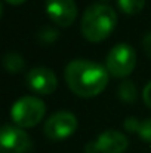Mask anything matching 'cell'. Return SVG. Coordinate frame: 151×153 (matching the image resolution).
<instances>
[{"instance_id":"cell-1","label":"cell","mask_w":151,"mask_h":153,"mask_svg":"<svg viewBox=\"0 0 151 153\" xmlns=\"http://www.w3.org/2000/svg\"><path fill=\"white\" fill-rule=\"evenodd\" d=\"M108 70L91 59H73L67 64L64 77L71 92L82 98L101 94L108 83Z\"/></svg>"},{"instance_id":"cell-2","label":"cell","mask_w":151,"mask_h":153,"mask_svg":"<svg viewBox=\"0 0 151 153\" xmlns=\"http://www.w3.org/2000/svg\"><path fill=\"white\" fill-rule=\"evenodd\" d=\"M117 24V13L116 10L104 3L91 4L82 18L80 30L86 40L92 43H99L107 39Z\"/></svg>"},{"instance_id":"cell-3","label":"cell","mask_w":151,"mask_h":153,"mask_svg":"<svg viewBox=\"0 0 151 153\" xmlns=\"http://www.w3.org/2000/svg\"><path fill=\"white\" fill-rule=\"evenodd\" d=\"M46 105L40 98L21 97L10 107V117L19 128H33L45 117Z\"/></svg>"},{"instance_id":"cell-4","label":"cell","mask_w":151,"mask_h":153,"mask_svg":"<svg viewBox=\"0 0 151 153\" xmlns=\"http://www.w3.org/2000/svg\"><path fill=\"white\" fill-rule=\"evenodd\" d=\"M136 65L135 49L126 43H119L113 46L105 58V68L114 77L129 76Z\"/></svg>"},{"instance_id":"cell-5","label":"cell","mask_w":151,"mask_h":153,"mask_svg":"<svg viewBox=\"0 0 151 153\" xmlns=\"http://www.w3.org/2000/svg\"><path fill=\"white\" fill-rule=\"evenodd\" d=\"M77 129V117L67 110H61L48 117L43 126L45 135L50 140H65Z\"/></svg>"},{"instance_id":"cell-6","label":"cell","mask_w":151,"mask_h":153,"mask_svg":"<svg viewBox=\"0 0 151 153\" xmlns=\"http://www.w3.org/2000/svg\"><path fill=\"white\" fill-rule=\"evenodd\" d=\"M33 147L30 135L16 125H3L0 129V153H28Z\"/></svg>"},{"instance_id":"cell-7","label":"cell","mask_w":151,"mask_h":153,"mask_svg":"<svg viewBox=\"0 0 151 153\" xmlns=\"http://www.w3.org/2000/svg\"><path fill=\"white\" fill-rule=\"evenodd\" d=\"M129 147V140L124 134L108 129L101 132L99 135L89 141L85 146L86 153H124Z\"/></svg>"},{"instance_id":"cell-8","label":"cell","mask_w":151,"mask_h":153,"mask_svg":"<svg viewBox=\"0 0 151 153\" xmlns=\"http://www.w3.org/2000/svg\"><path fill=\"white\" fill-rule=\"evenodd\" d=\"M25 82L30 91L36 94H42V95L52 94L58 86V79L55 73L46 67L31 68L25 76Z\"/></svg>"},{"instance_id":"cell-9","label":"cell","mask_w":151,"mask_h":153,"mask_svg":"<svg viewBox=\"0 0 151 153\" xmlns=\"http://www.w3.org/2000/svg\"><path fill=\"white\" fill-rule=\"evenodd\" d=\"M46 13L58 27H70L77 16L74 0H46Z\"/></svg>"},{"instance_id":"cell-10","label":"cell","mask_w":151,"mask_h":153,"mask_svg":"<svg viewBox=\"0 0 151 153\" xmlns=\"http://www.w3.org/2000/svg\"><path fill=\"white\" fill-rule=\"evenodd\" d=\"M124 128L129 132L138 134V137L141 140H144L145 143L151 144V117L144 119V120H139V119H136L133 116L127 117L124 120Z\"/></svg>"},{"instance_id":"cell-11","label":"cell","mask_w":151,"mask_h":153,"mask_svg":"<svg viewBox=\"0 0 151 153\" xmlns=\"http://www.w3.org/2000/svg\"><path fill=\"white\" fill-rule=\"evenodd\" d=\"M117 97L123 102H127V104L135 102L136 98H138L136 85H135L132 80H123V82L119 85V88H117Z\"/></svg>"},{"instance_id":"cell-12","label":"cell","mask_w":151,"mask_h":153,"mask_svg":"<svg viewBox=\"0 0 151 153\" xmlns=\"http://www.w3.org/2000/svg\"><path fill=\"white\" fill-rule=\"evenodd\" d=\"M3 67L9 73H21L25 67V61L18 52H7L3 56Z\"/></svg>"},{"instance_id":"cell-13","label":"cell","mask_w":151,"mask_h":153,"mask_svg":"<svg viewBox=\"0 0 151 153\" xmlns=\"http://www.w3.org/2000/svg\"><path fill=\"white\" fill-rule=\"evenodd\" d=\"M120 10L126 15H136L139 13L144 6H145V0H119L117 1Z\"/></svg>"},{"instance_id":"cell-14","label":"cell","mask_w":151,"mask_h":153,"mask_svg":"<svg viewBox=\"0 0 151 153\" xmlns=\"http://www.w3.org/2000/svg\"><path fill=\"white\" fill-rule=\"evenodd\" d=\"M58 37H59V31L50 25H43L37 31V40L43 45H50V43L56 42Z\"/></svg>"},{"instance_id":"cell-15","label":"cell","mask_w":151,"mask_h":153,"mask_svg":"<svg viewBox=\"0 0 151 153\" xmlns=\"http://www.w3.org/2000/svg\"><path fill=\"white\" fill-rule=\"evenodd\" d=\"M142 48H144V52L151 58V31H148L142 37Z\"/></svg>"},{"instance_id":"cell-16","label":"cell","mask_w":151,"mask_h":153,"mask_svg":"<svg viewBox=\"0 0 151 153\" xmlns=\"http://www.w3.org/2000/svg\"><path fill=\"white\" fill-rule=\"evenodd\" d=\"M142 100H144V102L151 108V82H148V83L145 85V88H144V91H142Z\"/></svg>"},{"instance_id":"cell-17","label":"cell","mask_w":151,"mask_h":153,"mask_svg":"<svg viewBox=\"0 0 151 153\" xmlns=\"http://www.w3.org/2000/svg\"><path fill=\"white\" fill-rule=\"evenodd\" d=\"M6 3H9V4H13V6H18V4H22L25 0H4Z\"/></svg>"}]
</instances>
